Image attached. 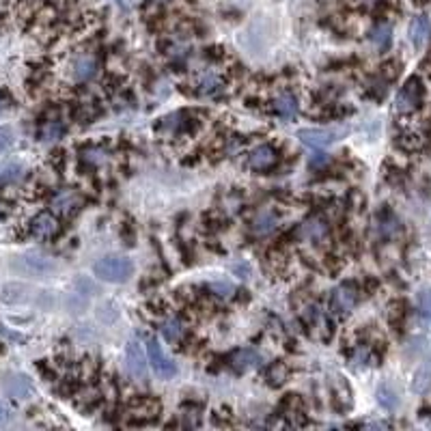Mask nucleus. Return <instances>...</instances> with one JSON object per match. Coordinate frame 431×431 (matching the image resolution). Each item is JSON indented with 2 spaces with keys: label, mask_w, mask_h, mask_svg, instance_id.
Instances as JSON below:
<instances>
[{
  "label": "nucleus",
  "mask_w": 431,
  "mask_h": 431,
  "mask_svg": "<svg viewBox=\"0 0 431 431\" xmlns=\"http://www.w3.org/2000/svg\"><path fill=\"white\" fill-rule=\"evenodd\" d=\"M356 302H358V289H356L352 282H343V285H338L332 291V298H330V308L336 317H345L349 315Z\"/></svg>",
  "instance_id": "6"
},
{
  "label": "nucleus",
  "mask_w": 431,
  "mask_h": 431,
  "mask_svg": "<svg viewBox=\"0 0 431 431\" xmlns=\"http://www.w3.org/2000/svg\"><path fill=\"white\" fill-rule=\"evenodd\" d=\"M276 162H278V153H276L274 147H270V145H261V147H257V149L250 153V158H248V167H250L252 171H267V169H272V167L276 164Z\"/></svg>",
  "instance_id": "10"
},
{
  "label": "nucleus",
  "mask_w": 431,
  "mask_h": 431,
  "mask_svg": "<svg viewBox=\"0 0 431 431\" xmlns=\"http://www.w3.org/2000/svg\"><path fill=\"white\" fill-rule=\"evenodd\" d=\"M304 321L313 330H317V332H325V330H328V321H325L323 310L319 306H315V304L306 306V310H304Z\"/></svg>",
  "instance_id": "20"
},
{
  "label": "nucleus",
  "mask_w": 431,
  "mask_h": 431,
  "mask_svg": "<svg viewBox=\"0 0 431 431\" xmlns=\"http://www.w3.org/2000/svg\"><path fill=\"white\" fill-rule=\"evenodd\" d=\"M222 86V76L216 69H203L195 76V91L199 95H214L220 91Z\"/></svg>",
  "instance_id": "11"
},
{
  "label": "nucleus",
  "mask_w": 431,
  "mask_h": 431,
  "mask_svg": "<svg viewBox=\"0 0 431 431\" xmlns=\"http://www.w3.org/2000/svg\"><path fill=\"white\" fill-rule=\"evenodd\" d=\"M378 401H380L382 408L395 410L399 406V395H397V391L393 389L391 384H382L380 389H378Z\"/></svg>",
  "instance_id": "23"
},
{
  "label": "nucleus",
  "mask_w": 431,
  "mask_h": 431,
  "mask_svg": "<svg viewBox=\"0 0 431 431\" xmlns=\"http://www.w3.org/2000/svg\"><path fill=\"white\" fill-rule=\"evenodd\" d=\"M431 35V24L425 16H419V18H414L412 24H410V39L414 46H423V43L429 39Z\"/></svg>",
  "instance_id": "19"
},
{
  "label": "nucleus",
  "mask_w": 431,
  "mask_h": 431,
  "mask_svg": "<svg viewBox=\"0 0 431 431\" xmlns=\"http://www.w3.org/2000/svg\"><path fill=\"white\" fill-rule=\"evenodd\" d=\"M391 39H393V31H391V26L389 24H375L373 26V31H371V41H373V46L380 48V50H386L391 46Z\"/></svg>",
  "instance_id": "21"
},
{
  "label": "nucleus",
  "mask_w": 431,
  "mask_h": 431,
  "mask_svg": "<svg viewBox=\"0 0 431 431\" xmlns=\"http://www.w3.org/2000/svg\"><path fill=\"white\" fill-rule=\"evenodd\" d=\"M274 110L282 119V121H291L298 114V99L291 93H282L274 99Z\"/></svg>",
  "instance_id": "17"
},
{
  "label": "nucleus",
  "mask_w": 431,
  "mask_h": 431,
  "mask_svg": "<svg viewBox=\"0 0 431 431\" xmlns=\"http://www.w3.org/2000/svg\"><path fill=\"white\" fill-rule=\"evenodd\" d=\"M287 375H289V371H287L285 365H274L270 371H267V382H270L272 386H280L287 380Z\"/></svg>",
  "instance_id": "28"
},
{
  "label": "nucleus",
  "mask_w": 431,
  "mask_h": 431,
  "mask_svg": "<svg viewBox=\"0 0 431 431\" xmlns=\"http://www.w3.org/2000/svg\"><path fill=\"white\" fill-rule=\"evenodd\" d=\"M7 212H9L7 203H3V201H0V218H5V216H7Z\"/></svg>",
  "instance_id": "34"
},
{
  "label": "nucleus",
  "mask_w": 431,
  "mask_h": 431,
  "mask_svg": "<svg viewBox=\"0 0 431 431\" xmlns=\"http://www.w3.org/2000/svg\"><path fill=\"white\" fill-rule=\"evenodd\" d=\"M63 132H65V125L61 121H46L39 127V138L43 143H54L63 136Z\"/></svg>",
  "instance_id": "22"
},
{
  "label": "nucleus",
  "mask_w": 431,
  "mask_h": 431,
  "mask_svg": "<svg viewBox=\"0 0 431 431\" xmlns=\"http://www.w3.org/2000/svg\"><path fill=\"white\" fill-rule=\"evenodd\" d=\"M378 231L384 237H393L399 231V220L391 214V212H382L378 216Z\"/></svg>",
  "instance_id": "25"
},
{
  "label": "nucleus",
  "mask_w": 431,
  "mask_h": 431,
  "mask_svg": "<svg viewBox=\"0 0 431 431\" xmlns=\"http://www.w3.org/2000/svg\"><path fill=\"white\" fill-rule=\"evenodd\" d=\"M93 272L106 282H125L134 272V265L125 257H103L93 265Z\"/></svg>",
  "instance_id": "1"
},
{
  "label": "nucleus",
  "mask_w": 431,
  "mask_h": 431,
  "mask_svg": "<svg viewBox=\"0 0 431 431\" xmlns=\"http://www.w3.org/2000/svg\"><path fill=\"white\" fill-rule=\"evenodd\" d=\"M423 143H425V138L421 136L419 132H406L404 136L399 138V145L404 147V149H408V151L421 149V147H423Z\"/></svg>",
  "instance_id": "26"
},
{
  "label": "nucleus",
  "mask_w": 431,
  "mask_h": 431,
  "mask_svg": "<svg viewBox=\"0 0 431 431\" xmlns=\"http://www.w3.org/2000/svg\"><path fill=\"white\" fill-rule=\"evenodd\" d=\"M423 101V84L419 78H410L406 82V86H401V91L397 93V99H395V110L397 112H414L416 108L421 106Z\"/></svg>",
  "instance_id": "4"
},
{
  "label": "nucleus",
  "mask_w": 431,
  "mask_h": 431,
  "mask_svg": "<svg viewBox=\"0 0 431 431\" xmlns=\"http://www.w3.org/2000/svg\"><path fill=\"white\" fill-rule=\"evenodd\" d=\"M347 127H323V130H302L298 132V138L306 145L313 147V149H325L330 147L334 140H338L341 136H345Z\"/></svg>",
  "instance_id": "2"
},
{
  "label": "nucleus",
  "mask_w": 431,
  "mask_h": 431,
  "mask_svg": "<svg viewBox=\"0 0 431 431\" xmlns=\"http://www.w3.org/2000/svg\"><path fill=\"white\" fill-rule=\"evenodd\" d=\"M429 389H431V365L421 367L419 371H416L414 382H412V391L419 393V395H425Z\"/></svg>",
  "instance_id": "24"
},
{
  "label": "nucleus",
  "mask_w": 431,
  "mask_h": 431,
  "mask_svg": "<svg viewBox=\"0 0 431 431\" xmlns=\"http://www.w3.org/2000/svg\"><path fill=\"white\" fill-rule=\"evenodd\" d=\"M56 231H58V220L48 212L35 216L31 222V235L37 237V240H50V237L56 235Z\"/></svg>",
  "instance_id": "12"
},
{
  "label": "nucleus",
  "mask_w": 431,
  "mask_h": 431,
  "mask_svg": "<svg viewBox=\"0 0 431 431\" xmlns=\"http://www.w3.org/2000/svg\"><path fill=\"white\" fill-rule=\"evenodd\" d=\"M369 362H371V349L367 345L356 347L354 356H352V365L354 367H367Z\"/></svg>",
  "instance_id": "31"
},
{
  "label": "nucleus",
  "mask_w": 431,
  "mask_h": 431,
  "mask_svg": "<svg viewBox=\"0 0 431 431\" xmlns=\"http://www.w3.org/2000/svg\"><path fill=\"white\" fill-rule=\"evenodd\" d=\"M3 108H5V97L0 95V110H3Z\"/></svg>",
  "instance_id": "35"
},
{
  "label": "nucleus",
  "mask_w": 431,
  "mask_h": 431,
  "mask_svg": "<svg viewBox=\"0 0 431 431\" xmlns=\"http://www.w3.org/2000/svg\"><path fill=\"white\" fill-rule=\"evenodd\" d=\"M147 360H149V367L153 369V373L158 378H162V380L175 378L177 367L169 356L162 352V347H160V343L156 338H149V343H147Z\"/></svg>",
  "instance_id": "3"
},
{
  "label": "nucleus",
  "mask_w": 431,
  "mask_h": 431,
  "mask_svg": "<svg viewBox=\"0 0 431 431\" xmlns=\"http://www.w3.org/2000/svg\"><path fill=\"white\" fill-rule=\"evenodd\" d=\"M125 362H127V371L136 378V380H145L147 375V365H149V360H147V354L143 349V345L138 343V338H132L127 343V349H125Z\"/></svg>",
  "instance_id": "7"
},
{
  "label": "nucleus",
  "mask_w": 431,
  "mask_h": 431,
  "mask_svg": "<svg viewBox=\"0 0 431 431\" xmlns=\"http://www.w3.org/2000/svg\"><path fill=\"white\" fill-rule=\"evenodd\" d=\"M9 419H11V410H9V406L5 404V401H0V425H5Z\"/></svg>",
  "instance_id": "33"
},
{
  "label": "nucleus",
  "mask_w": 431,
  "mask_h": 431,
  "mask_svg": "<svg viewBox=\"0 0 431 431\" xmlns=\"http://www.w3.org/2000/svg\"><path fill=\"white\" fill-rule=\"evenodd\" d=\"M184 323L182 319H177V317H169L160 323V334L162 338L167 341V343H180L182 336H184Z\"/></svg>",
  "instance_id": "18"
},
{
  "label": "nucleus",
  "mask_w": 431,
  "mask_h": 431,
  "mask_svg": "<svg viewBox=\"0 0 431 431\" xmlns=\"http://www.w3.org/2000/svg\"><path fill=\"white\" fill-rule=\"evenodd\" d=\"M80 205H82V197L73 190H61L56 192L52 199V210L61 216H71L73 212L80 210Z\"/></svg>",
  "instance_id": "9"
},
{
  "label": "nucleus",
  "mask_w": 431,
  "mask_h": 431,
  "mask_svg": "<svg viewBox=\"0 0 431 431\" xmlns=\"http://www.w3.org/2000/svg\"><path fill=\"white\" fill-rule=\"evenodd\" d=\"M263 362V356L259 349L255 347H244L240 352H235L233 354V358H231V367L237 371V373H246V371H255L259 369Z\"/></svg>",
  "instance_id": "8"
},
{
  "label": "nucleus",
  "mask_w": 431,
  "mask_h": 431,
  "mask_svg": "<svg viewBox=\"0 0 431 431\" xmlns=\"http://www.w3.org/2000/svg\"><path fill=\"white\" fill-rule=\"evenodd\" d=\"M419 310L427 321H431V289H423L419 293Z\"/></svg>",
  "instance_id": "29"
},
{
  "label": "nucleus",
  "mask_w": 431,
  "mask_h": 431,
  "mask_svg": "<svg viewBox=\"0 0 431 431\" xmlns=\"http://www.w3.org/2000/svg\"><path fill=\"white\" fill-rule=\"evenodd\" d=\"M13 145V130L11 127H0V153L7 151L9 147Z\"/></svg>",
  "instance_id": "32"
},
{
  "label": "nucleus",
  "mask_w": 431,
  "mask_h": 431,
  "mask_svg": "<svg viewBox=\"0 0 431 431\" xmlns=\"http://www.w3.org/2000/svg\"><path fill=\"white\" fill-rule=\"evenodd\" d=\"M22 175V167L18 164H0V182H11V180H18Z\"/></svg>",
  "instance_id": "30"
},
{
  "label": "nucleus",
  "mask_w": 431,
  "mask_h": 431,
  "mask_svg": "<svg viewBox=\"0 0 431 431\" xmlns=\"http://www.w3.org/2000/svg\"><path fill=\"white\" fill-rule=\"evenodd\" d=\"M95 69H97V61H95L93 54H80V56H76V61H73V65H71L73 80H78V82L91 80Z\"/></svg>",
  "instance_id": "14"
},
{
  "label": "nucleus",
  "mask_w": 431,
  "mask_h": 431,
  "mask_svg": "<svg viewBox=\"0 0 431 431\" xmlns=\"http://www.w3.org/2000/svg\"><path fill=\"white\" fill-rule=\"evenodd\" d=\"M278 227V216L272 210H261L255 218H252V233L255 235H270Z\"/></svg>",
  "instance_id": "16"
},
{
  "label": "nucleus",
  "mask_w": 431,
  "mask_h": 431,
  "mask_svg": "<svg viewBox=\"0 0 431 431\" xmlns=\"http://www.w3.org/2000/svg\"><path fill=\"white\" fill-rule=\"evenodd\" d=\"M5 393L13 399H26L35 393V386L26 375H9L5 380Z\"/></svg>",
  "instance_id": "13"
},
{
  "label": "nucleus",
  "mask_w": 431,
  "mask_h": 431,
  "mask_svg": "<svg viewBox=\"0 0 431 431\" xmlns=\"http://www.w3.org/2000/svg\"><path fill=\"white\" fill-rule=\"evenodd\" d=\"M156 3H164V0H156Z\"/></svg>",
  "instance_id": "36"
},
{
  "label": "nucleus",
  "mask_w": 431,
  "mask_h": 431,
  "mask_svg": "<svg viewBox=\"0 0 431 431\" xmlns=\"http://www.w3.org/2000/svg\"><path fill=\"white\" fill-rule=\"evenodd\" d=\"M298 235L306 242H321L325 235H328V225L321 220V218H310L306 222H302Z\"/></svg>",
  "instance_id": "15"
},
{
  "label": "nucleus",
  "mask_w": 431,
  "mask_h": 431,
  "mask_svg": "<svg viewBox=\"0 0 431 431\" xmlns=\"http://www.w3.org/2000/svg\"><path fill=\"white\" fill-rule=\"evenodd\" d=\"M82 160L88 162L91 167H101L103 162H106V153H103L101 149H97V147H86V149L82 151Z\"/></svg>",
  "instance_id": "27"
},
{
  "label": "nucleus",
  "mask_w": 431,
  "mask_h": 431,
  "mask_svg": "<svg viewBox=\"0 0 431 431\" xmlns=\"http://www.w3.org/2000/svg\"><path fill=\"white\" fill-rule=\"evenodd\" d=\"M16 267L31 276H48L56 270V263L46 255H39V252H26V255L18 257Z\"/></svg>",
  "instance_id": "5"
}]
</instances>
